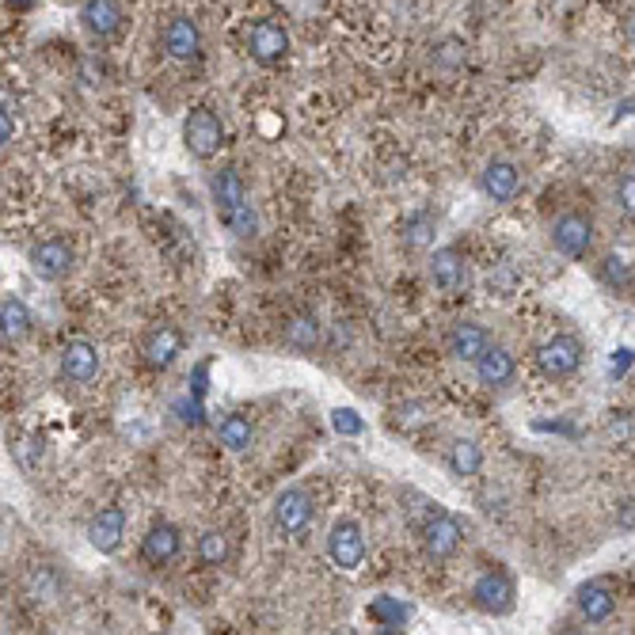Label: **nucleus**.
Listing matches in <instances>:
<instances>
[{"label":"nucleus","instance_id":"obj_1","mask_svg":"<svg viewBox=\"0 0 635 635\" xmlns=\"http://www.w3.org/2000/svg\"><path fill=\"white\" fill-rule=\"evenodd\" d=\"M183 145L194 160H213L225 145V130L221 118L213 115L210 107H194L191 115L183 118Z\"/></svg>","mask_w":635,"mask_h":635},{"label":"nucleus","instance_id":"obj_2","mask_svg":"<svg viewBox=\"0 0 635 635\" xmlns=\"http://www.w3.org/2000/svg\"><path fill=\"white\" fill-rule=\"evenodd\" d=\"M514 601H518V586H514V578L499 571V567H491V571H483L476 582H472V605L487 616H506L514 613Z\"/></svg>","mask_w":635,"mask_h":635},{"label":"nucleus","instance_id":"obj_3","mask_svg":"<svg viewBox=\"0 0 635 635\" xmlns=\"http://www.w3.org/2000/svg\"><path fill=\"white\" fill-rule=\"evenodd\" d=\"M312 514H316V502L308 495L305 487H286L278 491V499L270 506V521L278 533L286 537H301L308 525H312Z\"/></svg>","mask_w":635,"mask_h":635},{"label":"nucleus","instance_id":"obj_4","mask_svg":"<svg viewBox=\"0 0 635 635\" xmlns=\"http://www.w3.org/2000/svg\"><path fill=\"white\" fill-rule=\"evenodd\" d=\"M328 559L339 571H358L366 563V533L354 518L331 521L328 529Z\"/></svg>","mask_w":635,"mask_h":635},{"label":"nucleus","instance_id":"obj_5","mask_svg":"<svg viewBox=\"0 0 635 635\" xmlns=\"http://www.w3.org/2000/svg\"><path fill=\"white\" fill-rule=\"evenodd\" d=\"M552 244L567 259H586L590 248H594V221L578 210L559 213L556 221H552Z\"/></svg>","mask_w":635,"mask_h":635},{"label":"nucleus","instance_id":"obj_6","mask_svg":"<svg viewBox=\"0 0 635 635\" xmlns=\"http://www.w3.org/2000/svg\"><path fill=\"white\" fill-rule=\"evenodd\" d=\"M582 366V343L575 335H556L544 347H537V369L548 381H567Z\"/></svg>","mask_w":635,"mask_h":635},{"label":"nucleus","instance_id":"obj_7","mask_svg":"<svg viewBox=\"0 0 635 635\" xmlns=\"http://www.w3.org/2000/svg\"><path fill=\"white\" fill-rule=\"evenodd\" d=\"M461 540H464V529L457 518H449V514H430L423 525V556L430 563H445V559H453L461 552Z\"/></svg>","mask_w":635,"mask_h":635},{"label":"nucleus","instance_id":"obj_8","mask_svg":"<svg viewBox=\"0 0 635 635\" xmlns=\"http://www.w3.org/2000/svg\"><path fill=\"white\" fill-rule=\"evenodd\" d=\"M73 248L65 244V240H42L31 248L27 255V263H31V274L39 278V282H61V278H69V270H73Z\"/></svg>","mask_w":635,"mask_h":635},{"label":"nucleus","instance_id":"obj_9","mask_svg":"<svg viewBox=\"0 0 635 635\" xmlns=\"http://www.w3.org/2000/svg\"><path fill=\"white\" fill-rule=\"evenodd\" d=\"M248 54L259 65H278L289 54V31L278 20H255L248 31Z\"/></svg>","mask_w":635,"mask_h":635},{"label":"nucleus","instance_id":"obj_10","mask_svg":"<svg viewBox=\"0 0 635 635\" xmlns=\"http://www.w3.org/2000/svg\"><path fill=\"white\" fill-rule=\"evenodd\" d=\"M61 377L69 385H92L99 377V350L92 339H69L61 347Z\"/></svg>","mask_w":635,"mask_h":635},{"label":"nucleus","instance_id":"obj_11","mask_svg":"<svg viewBox=\"0 0 635 635\" xmlns=\"http://www.w3.org/2000/svg\"><path fill=\"white\" fill-rule=\"evenodd\" d=\"M183 552V533L175 529L172 521H156L153 529L141 537V559L149 567H168Z\"/></svg>","mask_w":635,"mask_h":635},{"label":"nucleus","instance_id":"obj_12","mask_svg":"<svg viewBox=\"0 0 635 635\" xmlns=\"http://www.w3.org/2000/svg\"><path fill=\"white\" fill-rule=\"evenodd\" d=\"M480 191L491 198V202H514L521 191V168L514 160H487V168L480 172Z\"/></svg>","mask_w":635,"mask_h":635},{"label":"nucleus","instance_id":"obj_13","mask_svg":"<svg viewBox=\"0 0 635 635\" xmlns=\"http://www.w3.org/2000/svg\"><path fill=\"white\" fill-rule=\"evenodd\" d=\"M126 537V510L122 506H103L96 518L88 521V544L103 552V556H115Z\"/></svg>","mask_w":635,"mask_h":635},{"label":"nucleus","instance_id":"obj_14","mask_svg":"<svg viewBox=\"0 0 635 635\" xmlns=\"http://www.w3.org/2000/svg\"><path fill=\"white\" fill-rule=\"evenodd\" d=\"M179 354H183V331L172 328V324L149 331L145 343H141V358L149 369H172L179 362Z\"/></svg>","mask_w":635,"mask_h":635},{"label":"nucleus","instance_id":"obj_15","mask_svg":"<svg viewBox=\"0 0 635 635\" xmlns=\"http://www.w3.org/2000/svg\"><path fill=\"white\" fill-rule=\"evenodd\" d=\"M122 20H126L122 0H84V4H80V23H84V31L96 35V39L118 35V31H122Z\"/></svg>","mask_w":635,"mask_h":635},{"label":"nucleus","instance_id":"obj_16","mask_svg":"<svg viewBox=\"0 0 635 635\" xmlns=\"http://www.w3.org/2000/svg\"><path fill=\"white\" fill-rule=\"evenodd\" d=\"M476 377H480V385L487 388H510L514 377H518V362H514V354L506 347L491 343V347L476 358Z\"/></svg>","mask_w":635,"mask_h":635},{"label":"nucleus","instance_id":"obj_17","mask_svg":"<svg viewBox=\"0 0 635 635\" xmlns=\"http://www.w3.org/2000/svg\"><path fill=\"white\" fill-rule=\"evenodd\" d=\"M164 50L175 61H194L202 54V31L191 16H172L164 27Z\"/></svg>","mask_w":635,"mask_h":635},{"label":"nucleus","instance_id":"obj_18","mask_svg":"<svg viewBox=\"0 0 635 635\" xmlns=\"http://www.w3.org/2000/svg\"><path fill=\"white\" fill-rule=\"evenodd\" d=\"M491 347V339H487V331L480 324H472V320H457L449 335H445V350L457 358V362H472L476 366V358H480L483 350Z\"/></svg>","mask_w":635,"mask_h":635},{"label":"nucleus","instance_id":"obj_19","mask_svg":"<svg viewBox=\"0 0 635 635\" xmlns=\"http://www.w3.org/2000/svg\"><path fill=\"white\" fill-rule=\"evenodd\" d=\"M430 278L434 286L445 289V293H457L468 282V263H464L461 248H438L430 255Z\"/></svg>","mask_w":635,"mask_h":635},{"label":"nucleus","instance_id":"obj_20","mask_svg":"<svg viewBox=\"0 0 635 635\" xmlns=\"http://www.w3.org/2000/svg\"><path fill=\"white\" fill-rule=\"evenodd\" d=\"M575 605H578V613L586 616L590 624H601V620H609V616H613L616 594L605 586V582H586V586H578Z\"/></svg>","mask_w":635,"mask_h":635},{"label":"nucleus","instance_id":"obj_21","mask_svg":"<svg viewBox=\"0 0 635 635\" xmlns=\"http://www.w3.org/2000/svg\"><path fill=\"white\" fill-rule=\"evenodd\" d=\"M31 308L23 305L20 297H12V293H4V301H0V335H4V343H20L23 335L31 331Z\"/></svg>","mask_w":635,"mask_h":635},{"label":"nucleus","instance_id":"obj_22","mask_svg":"<svg viewBox=\"0 0 635 635\" xmlns=\"http://www.w3.org/2000/svg\"><path fill=\"white\" fill-rule=\"evenodd\" d=\"M217 442L240 457V453H248L251 445H255V426H251L244 415H225V419L217 423Z\"/></svg>","mask_w":635,"mask_h":635},{"label":"nucleus","instance_id":"obj_23","mask_svg":"<svg viewBox=\"0 0 635 635\" xmlns=\"http://www.w3.org/2000/svg\"><path fill=\"white\" fill-rule=\"evenodd\" d=\"M210 191H213V202H217V213H229L236 210L240 202H248V191H244V179L225 168V172H217L210 179Z\"/></svg>","mask_w":635,"mask_h":635},{"label":"nucleus","instance_id":"obj_24","mask_svg":"<svg viewBox=\"0 0 635 635\" xmlns=\"http://www.w3.org/2000/svg\"><path fill=\"white\" fill-rule=\"evenodd\" d=\"M449 468H453V476H480L483 468V449L480 442H472V438H457V442L449 445Z\"/></svg>","mask_w":635,"mask_h":635},{"label":"nucleus","instance_id":"obj_25","mask_svg":"<svg viewBox=\"0 0 635 635\" xmlns=\"http://www.w3.org/2000/svg\"><path fill=\"white\" fill-rule=\"evenodd\" d=\"M282 343L289 350H297V354H308V350L320 343V324H316V316H293L282 331Z\"/></svg>","mask_w":635,"mask_h":635},{"label":"nucleus","instance_id":"obj_26","mask_svg":"<svg viewBox=\"0 0 635 635\" xmlns=\"http://www.w3.org/2000/svg\"><path fill=\"white\" fill-rule=\"evenodd\" d=\"M198 563L202 567H225L229 563V537L221 529H206L198 537Z\"/></svg>","mask_w":635,"mask_h":635},{"label":"nucleus","instance_id":"obj_27","mask_svg":"<svg viewBox=\"0 0 635 635\" xmlns=\"http://www.w3.org/2000/svg\"><path fill=\"white\" fill-rule=\"evenodd\" d=\"M369 616L385 628V632H400L407 620V609L400 605V601H392V597H377L373 605H369Z\"/></svg>","mask_w":635,"mask_h":635},{"label":"nucleus","instance_id":"obj_28","mask_svg":"<svg viewBox=\"0 0 635 635\" xmlns=\"http://www.w3.org/2000/svg\"><path fill=\"white\" fill-rule=\"evenodd\" d=\"M221 221H225V229H229L232 236H240V240L255 236V229H259V217H255V206H251V202H240L236 210L221 213Z\"/></svg>","mask_w":635,"mask_h":635},{"label":"nucleus","instance_id":"obj_29","mask_svg":"<svg viewBox=\"0 0 635 635\" xmlns=\"http://www.w3.org/2000/svg\"><path fill=\"white\" fill-rule=\"evenodd\" d=\"M616 202L628 217H635V172H624L616 179Z\"/></svg>","mask_w":635,"mask_h":635},{"label":"nucleus","instance_id":"obj_30","mask_svg":"<svg viewBox=\"0 0 635 635\" xmlns=\"http://www.w3.org/2000/svg\"><path fill=\"white\" fill-rule=\"evenodd\" d=\"M331 426H335L339 434H362V419H358L350 407H339V411L331 415Z\"/></svg>","mask_w":635,"mask_h":635},{"label":"nucleus","instance_id":"obj_31","mask_svg":"<svg viewBox=\"0 0 635 635\" xmlns=\"http://www.w3.org/2000/svg\"><path fill=\"white\" fill-rule=\"evenodd\" d=\"M12 134H16V111H12V103L4 96V107H0V145H4V149H8Z\"/></svg>","mask_w":635,"mask_h":635},{"label":"nucleus","instance_id":"obj_32","mask_svg":"<svg viewBox=\"0 0 635 635\" xmlns=\"http://www.w3.org/2000/svg\"><path fill=\"white\" fill-rule=\"evenodd\" d=\"M438 61H442L445 69H457V65H464V42H457V39L442 42V54H438Z\"/></svg>","mask_w":635,"mask_h":635},{"label":"nucleus","instance_id":"obj_33","mask_svg":"<svg viewBox=\"0 0 635 635\" xmlns=\"http://www.w3.org/2000/svg\"><path fill=\"white\" fill-rule=\"evenodd\" d=\"M426 232H430V217H419V221L411 225V236H407V244H411V248H423L426 240H430Z\"/></svg>","mask_w":635,"mask_h":635},{"label":"nucleus","instance_id":"obj_34","mask_svg":"<svg viewBox=\"0 0 635 635\" xmlns=\"http://www.w3.org/2000/svg\"><path fill=\"white\" fill-rule=\"evenodd\" d=\"M605 278H609V282H620V286H624V282H628V270H624V259H616V255H609V259H605Z\"/></svg>","mask_w":635,"mask_h":635},{"label":"nucleus","instance_id":"obj_35","mask_svg":"<svg viewBox=\"0 0 635 635\" xmlns=\"http://www.w3.org/2000/svg\"><path fill=\"white\" fill-rule=\"evenodd\" d=\"M4 4H8V8H12V12H27V8H35V4H39V0H4Z\"/></svg>","mask_w":635,"mask_h":635},{"label":"nucleus","instance_id":"obj_36","mask_svg":"<svg viewBox=\"0 0 635 635\" xmlns=\"http://www.w3.org/2000/svg\"><path fill=\"white\" fill-rule=\"evenodd\" d=\"M628 39L635 42V16H632V20H628Z\"/></svg>","mask_w":635,"mask_h":635}]
</instances>
